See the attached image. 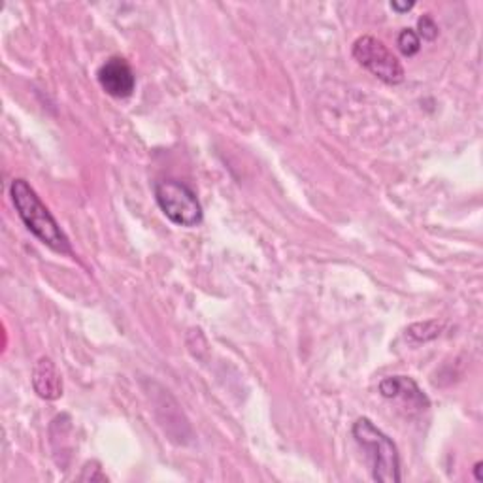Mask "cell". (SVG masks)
<instances>
[{"label":"cell","instance_id":"cell-2","mask_svg":"<svg viewBox=\"0 0 483 483\" xmlns=\"http://www.w3.org/2000/svg\"><path fill=\"white\" fill-rule=\"evenodd\" d=\"M353 438L369 453L372 465V478L380 483H399L401 478V457L399 449L385 433H381L367 417L353 423Z\"/></svg>","mask_w":483,"mask_h":483},{"label":"cell","instance_id":"cell-6","mask_svg":"<svg viewBox=\"0 0 483 483\" xmlns=\"http://www.w3.org/2000/svg\"><path fill=\"white\" fill-rule=\"evenodd\" d=\"M380 392L383 399L402 401L404 404H408L412 410H417V412L429 408V399L423 395L419 385L408 376H391V378L381 380Z\"/></svg>","mask_w":483,"mask_h":483},{"label":"cell","instance_id":"cell-3","mask_svg":"<svg viewBox=\"0 0 483 483\" xmlns=\"http://www.w3.org/2000/svg\"><path fill=\"white\" fill-rule=\"evenodd\" d=\"M156 200L163 214L177 227H197L204 220L195 191L177 179L157 181Z\"/></svg>","mask_w":483,"mask_h":483},{"label":"cell","instance_id":"cell-5","mask_svg":"<svg viewBox=\"0 0 483 483\" xmlns=\"http://www.w3.org/2000/svg\"><path fill=\"white\" fill-rule=\"evenodd\" d=\"M101 87L113 99H129L134 93L136 76L123 57H110L97 72Z\"/></svg>","mask_w":483,"mask_h":483},{"label":"cell","instance_id":"cell-10","mask_svg":"<svg viewBox=\"0 0 483 483\" xmlns=\"http://www.w3.org/2000/svg\"><path fill=\"white\" fill-rule=\"evenodd\" d=\"M417 28H419V35L417 37H421L423 40H429V42L436 40V37H438V25H436V21L429 14L419 17Z\"/></svg>","mask_w":483,"mask_h":483},{"label":"cell","instance_id":"cell-11","mask_svg":"<svg viewBox=\"0 0 483 483\" xmlns=\"http://www.w3.org/2000/svg\"><path fill=\"white\" fill-rule=\"evenodd\" d=\"M80 479L81 481H108V478L102 474V468H101V465L97 461H95V468L93 470H91V463H87L83 467V472H81Z\"/></svg>","mask_w":483,"mask_h":483},{"label":"cell","instance_id":"cell-7","mask_svg":"<svg viewBox=\"0 0 483 483\" xmlns=\"http://www.w3.org/2000/svg\"><path fill=\"white\" fill-rule=\"evenodd\" d=\"M33 387L44 401H57L63 397V378L49 357H40L33 369Z\"/></svg>","mask_w":483,"mask_h":483},{"label":"cell","instance_id":"cell-13","mask_svg":"<svg viewBox=\"0 0 483 483\" xmlns=\"http://www.w3.org/2000/svg\"><path fill=\"white\" fill-rule=\"evenodd\" d=\"M481 468H483V463H481V461H478V463H476V467H474V478H476V481H483Z\"/></svg>","mask_w":483,"mask_h":483},{"label":"cell","instance_id":"cell-9","mask_svg":"<svg viewBox=\"0 0 483 483\" xmlns=\"http://www.w3.org/2000/svg\"><path fill=\"white\" fill-rule=\"evenodd\" d=\"M397 46H399L402 55L413 57L421 49V38L417 37V33H415L413 28H402L399 38H397Z\"/></svg>","mask_w":483,"mask_h":483},{"label":"cell","instance_id":"cell-8","mask_svg":"<svg viewBox=\"0 0 483 483\" xmlns=\"http://www.w3.org/2000/svg\"><path fill=\"white\" fill-rule=\"evenodd\" d=\"M440 330H442V323L425 321V323H415V325L408 327L406 335L413 342H429V340H435L440 337Z\"/></svg>","mask_w":483,"mask_h":483},{"label":"cell","instance_id":"cell-1","mask_svg":"<svg viewBox=\"0 0 483 483\" xmlns=\"http://www.w3.org/2000/svg\"><path fill=\"white\" fill-rule=\"evenodd\" d=\"M10 197L25 227L33 232L42 244H46L57 253L72 255L69 236L59 227L49 208L40 200L37 191L28 186V181L21 177L14 179L10 186Z\"/></svg>","mask_w":483,"mask_h":483},{"label":"cell","instance_id":"cell-12","mask_svg":"<svg viewBox=\"0 0 483 483\" xmlns=\"http://www.w3.org/2000/svg\"><path fill=\"white\" fill-rule=\"evenodd\" d=\"M413 6H415V3H397V0H392V3H391V8L395 10V12H399V14L410 12Z\"/></svg>","mask_w":483,"mask_h":483},{"label":"cell","instance_id":"cell-4","mask_svg":"<svg viewBox=\"0 0 483 483\" xmlns=\"http://www.w3.org/2000/svg\"><path fill=\"white\" fill-rule=\"evenodd\" d=\"M351 53L362 69H367L383 83L397 85L404 81L402 63L381 40L374 37H360L355 40Z\"/></svg>","mask_w":483,"mask_h":483}]
</instances>
